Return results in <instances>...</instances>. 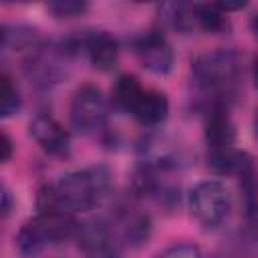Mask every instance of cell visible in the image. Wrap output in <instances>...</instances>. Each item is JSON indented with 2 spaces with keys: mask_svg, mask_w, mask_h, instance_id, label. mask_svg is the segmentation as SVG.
I'll return each instance as SVG.
<instances>
[{
  "mask_svg": "<svg viewBox=\"0 0 258 258\" xmlns=\"http://www.w3.org/2000/svg\"><path fill=\"white\" fill-rule=\"evenodd\" d=\"M109 115L107 99L95 85H83L75 91L69 107L71 125L79 133H93L99 131Z\"/></svg>",
  "mask_w": 258,
  "mask_h": 258,
  "instance_id": "cell-6",
  "label": "cell"
},
{
  "mask_svg": "<svg viewBox=\"0 0 258 258\" xmlns=\"http://www.w3.org/2000/svg\"><path fill=\"white\" fill-rule=\"evenodd\" d=\"M252 75H254V85L258 87V58L254 60V71H252Z\"/></svg>",
  "mask_w": 258,
  "mask_h": 258,
  "instance_id": "cell-21",
  "label": "cell"
},
{
  "mask_svg": "<svg viewBox=\"0 0 258 258\" xmlns=\"http://www.w3.org/2000/svg\"><path fill=\"white\" fill-rule=\"evenodd\" d=\"M167 113H169V101L161 91H155V89H145L131 111L135 121L141 123L143 127L161 125Z\"/></svg>",
  "mask_w": 258,
  "mask_h": 258,
  "instance_id": "cell-13",
  "label": "cell"
},
{
  "mask_svg": "<svg viewBox=\"0 0 258 258\" xmlns=\"http://www.w3.org/2000/svg\"><path fill=\"white\" fill-rule=\"evenodd\" d=\"M22 107V99L20 93L16 89V85L12 83V79L4 73L2 75V101H0V115L4 119L12 117L14 113H18Z\"/></svg>",
  "mask_w": 258,
  "mask_h": 258,
  "instance_id": "cell-15",
  "label": "cell"
},
{
  "mask_svg": "<svg viewBox=\"0 0 258 258\" xmlns=\"http://www.w3.org/2000/svg\"><path fill=\"white\" fill-rule=\"evenodd\" d=\"M56 196L69 214L99 208L111 194V171L105 165H89L64 173L54 183Z\"/></svg>",
  "mask_w": 258,
  "mask_h": 258,
  "instance_id": "cell-2",
  "label": "cell"
},
{
  "mask_svg": "<svg viewBox=\"0 0 258 258\" xmlns=\"http://www.w3.org/2000/svg\"><path fill=\"white\" fill-rule=\"evenodd\" d=\"M44 46L42 36L28 26H2V52L4 54H20L26 60Z\"/></svg>",
  "mask_w": 258,
  "mask_h": 258,
  "instance_id": "cell-12",
  "label": "cell"
},
{
  "mask_svg": "<svg viewBox=\"0 0 258 258\" xmlns=\"http://www.w3.org/2000/svg\"><path fill=\"white\" fill-rule=\"evenodd\" d=\"M79 246L85 258H121L117 242L111 238V226L105 222H87L77 228Z\"/></svg>",
  "mask_w": 258,
  "mask_h": 258,
  "instance_id": "cell-10",
  "label": "cell"
},
{
  "mask_svg": "<svg viewBox=\"0 0 258 258\" xmlns=\"http://www.w3.org/2000/svg\"><path fill=\"white\" fill-rule=\"evenodd\" d=\"M8 212H10V191H8L6 185H4V187H2V214L8 216Z\"/></svg>",
  "mask_w": 258,
  "mask_h": 258,
  "instance_id": "cell-20",
  "label": "cell"
},
{
  "mask_svg": "<svg viewBox=\"0 0 258 258\" xmlns=\"http://www.w3.org/2000/svg\"><path fill=\"white\" fill-rule=\"evenodd\" d=\"M28 131L32 139L50 155H67L69 153V131L56 121L50 113H38L28 123Z\"/></svg>",
  "mask_w": 258,
  "mask_h": 258,
  "instance_id": "cell-9",
  "label": "cell"
},
{
  "mask_svg": "<svg viewBox=\"0 0 258 258\" xmlns=\"http://www.w3.org/2000/svg\"><path fill=\"white\" fill-rule=\"evenodd\" d=\"M143 91L145 89L139 85L137 77H133V75H121V77H117V81H115V85L111 89V101H113V105L117 109L131 113Z\"/></svg>",
  "mask_w": 258,
  "mask_h": 258,
  "instance_id": "cell-14",
  "label": "cell"
},
{
  "mask_svg": "<svg viewBox=\"0 0 258 258\" xmlns=\"http://www.w3.org/2000/svg\"><path fill=\"white\" fill-rule=\"evenodd\" d=\"M10 153H12V141H10L8 133L2 131V155H0V159L2 161H8L10 159Z\"/></svg>",
  "mask_w": 258,
  "mask_h": 258,
  "instance_id": "cell-19",
  "label": "cell"
},
{
  "mask_svg": "<svg viewBox=\"0 0 258 258\" xmlns=\"http://www.w3.org/2000/svg\"><path fill=\"white\" fill-rule=\"evenodd\" d=\"M191 218L204 228H218L232 210L228 187L218 179H206L191 187L187 196Z\"/></svg>",
  "mask_w": 258,
  "mask_h": 258,
  "instance_id": "cell-5",
  "label": "cell"
},
{
  "mask_svg": "<svg viewBox=\"0 0 258 258\" xmlns=\"http://www.w3.org/2000/svg\"><path fill=\"white\" fill-rule=\"evenodd\" d=\"M224 258H232V256H224Z\"/></svg>",
  "mask_w": 258,
  "mask_h": 258,
  "instance_id": "cell-23",
  "label": "cell"
},
{
  "mask_svg": "<svg viewBox=\"0 0 258 258\" xmlns=\"http://www.w3.org/2000/svg\"><path fill=\"white\" fill-rule=\"evenodd\" d=\"M131 48L141 67L149 73L165 75L173 67V48L165 34H161L159 30H147L137 34L131 40Z\"/></svg>",
  "mask_w": 258,
  "mask_h": 258,
  "instance_id": "cell-7",
  "label": "cell"
},
{
  "mask_svg": "<svg viewBox=\"0 0 258 258\" xmlns=\"http://www.w3.org/2000/svg\"><path fill=\"white\" fill-rule=\"evenodd\" d=\"M109 226H113L119 232L121 240L127 242L129 246L143 244L151 234L149 216L135 210V208H119V212H115L113 222Z\"/></svg>",
  "mask_w": 258,
  "mask_h": 258,
  "instance_id": "cell-11",
  "label": "cell"
},
{
  "mask_svg": "<svg viewBox=\"0 0 258 258\" xmlns=\"http://www.w3.org/2000/svg\"><path fill=\"white\" fill-rule=\"evenodd\" d=\"M155 258H202V252L194 244H171L163 248Z\"/></svg>",
  "mask_w": 258,
  "mask_h": 258,
  "instance_id": "cell-17",
  "label": "cell"
},
{
  "mask_svg": "<svg viewBox=\"0 0 258 258\" xmlns=\"http://www.w3.org/2000/svg\"><path fill=\"white\" fill-rule=\"evenodd\" d=\"M79 224L73 220V214L54 212L38 214L28 220L16 234V248L24 258L40 254L46 246L67 240L77 234Z\"/></svg>",
  "mask_w": 258,
  "mask_h": 258,
  "instance_id": "cell-3",
  "label": "cell"
},
{
  "mask_svg": "<svg viewBox=\"0 0 258 258\" xmlns=\"http://www.w3.org/2000/svg\"><path fill=\"white\" fill-rule=\"evenodd\" d=\"M204 141L208 147V165L216 173H232L238 161L236 129L228 111H212L206 115Z\"/></svg>",
  "mask_w": 258,
  "mask_h": 258,
  "instance_id": "cell-4",
  "label": "cell"
},
{
  "mask_svg": "<svg viewBox=\"0 0 258 258\" xmlns=\"http://www.w3.org/2000/svg\"><path fill=\"white\" fill-rule=\"evenodd\" d=\"M244 216H246V228H248L250 236L258 242V198H254V200H246Z\"/></svg>",
  "mask_w": 258,
  "mask_h": 258,
  "instance_id": "cell-18",
  "label": "cell"
},
{
  "mask_svg": "<svg viewBox=\"0 0 258 258\" xmlns=\"http://www.w3.org/2000/svg\"><path fill=\"white\" fill-rule=\"evenodd\" d=\"M240 58L234 50H212L191 64V87L196 107L204 115L228 111L238 93Z\"/></svg>",
  "mask_w": 258,
  "mask_h": 258,
  "instance_id": "cell-1",
  "label": "cell"
},
{
  "mask_svg": "<svg viewBox=\"0 0 258 258\" xmlns=\"http://www.w3.org/2000/svg\"><path fill=\"white\" fill-rule=\"evenodd\" d=\"M254 129H256V137H258V111H256V119H254Z\"/></svg>",
  "mask_w": 258,
  "mask_h": 258,
  "instance_id": "cell-22",
  "label": "cell"
},
{
  "mask_svg": "<svg viewBox=\"0 0 258 258\" xmlns=\"http://www.w3.org/2000/svg\"><path fill=\"white\" fill-rule=\"evenodd\" d=\"M48 10L56 16V18H71V16H79L87 10V2H79V0H58V2H50Z\"/></svg>",
  "mask_w": 258,
  "mask_h": 258,
  "instance_id": "cell-16",
  "label": "cell"
},
{
  "mask_svg": "<svg viewBox=\"0 0 258 258\" xmlns=\"http://www.w3.org/2000/svg\"><path fill=\"white\" fill-rule=\"evenodd\" d=\"M67 46L71 48V52H85L89 62L99 69V71H111L115 69L117 60H119V44L117 40L103 30H91L85 32L81 36H77L75 40H67Z\"/></svg>",
  "mask_w": 258,
  "mask_h": 258,
  "instance_id": "cell-8",
  "label": "cell"
}]
</instances>
